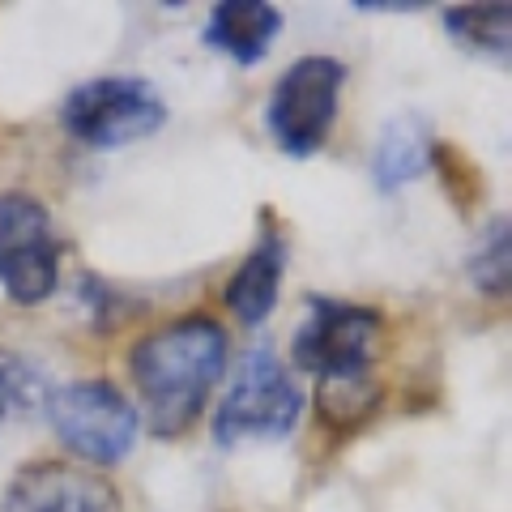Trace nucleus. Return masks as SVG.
Returning <instances> with one entry per match:
<instances>
[{"instance_id":"nucleus-10","label":"nucleus","mask_w":512,"mask_h":512,"mask_svg":"<svg viewBox=\"0 0 512 512\" xmlns=\"http://www.w3.org/2000/svg\"><path fill=\"white\" fill-rule=\"evenodd\" d=\"M278 35L282 13L265 0H227V5H214L205 22V43L235 64H261Z\"/></svg>"},{"instance_id":"nucleus-13","label":"nucleus","mask_w":512,"mask_h":512,"mask_svg":"<svg viewBox=\"0 0 512 512\" xmlns=\"http://www.w3.org/2000/svg\"><path fill=\"white\" fill-rule=\"evenodd\" d=\"M470 278L483 295L504 299L508 295V222L495 218L478 239V248L470 256Z\"/></svg>"},{"instance_id":"nucleus-4","label":"nucleus","mask_w":512,"mask_h":512,"mask_svg":"<svg viewBox=\"0 0 512 512\" xmlns=\"http://www.w3.org/2000/svg\"><path fill=\"white\" fill-rule=\"evenodd\" d=\"M47 419L56 440L82 466H120L133 453L141 414L111 380H73L47 393Z\"/></svg>"},{"instance_id":"nucleus-9","label":"nucleus","mask_w":512,"mask_h":512,"mask_svg":"<svg viewBox=\"0 0 512 512\" xmlns=\"http://www.w3.org/2000/svg\"><path fill=\"white\" fill-rule=\"evenodd\" d=\"M286 256H291V244L286 235L265 222L261 239L252 244V252L244 256V265L231 274L227 282V312L239 320V325H261V320L278 308V291L286 278Z\"/></svg>"},{"instance_id":"nucleus-8","label":"nucleus","mask_w":512,"mask_h":512,"mask_svg":"<svg viewBox=\"0 0 512 512\" xmlns=\"http://www.w3.org/2000/svg\"><path fill=\"white\" fill-rule=\"evenodd\" d=\"M0 512H124L120 491L82 461H30L9 478Z\"/></svg>"},{"instance_id":"nucleus-5","label":"nucleus","mask_w":512,"mask_h":512,"mask_svg":"<svg viewBox=\"0 0 512 512\" xmlns=\"http://www.w3.org/2000/svg\"><path fill=\"white\" fill-rule=\"evenodd\" d=\"M64 133L94 150H120L154 137L167 124V103L141 77H90L60 107Z\"/></svg>"},{"instance_id":"nucleus-12","label":"nucleus","mask_w":512,"mask_h":512,"mask_svg":"<svg viewBox=\"0 0 512 512\" xmlns=\"http://www.w3.org/2000/svg\"><path fill=\"white\" fill-rule=\"evenodd\" d=\"M444 26L461 47L478 56H508L512 9L508 5H461L444 13Z\"/></svg>"},{"instance_id":"nucleus-14","label":"nucleus","mask_w":512,"mask_h":512,"mask_svg":"<svg viewBox=\"0 0 512 512\" xmlns=\"http://www.w3.org/2000/svg\"><path fill=\"white\" fill-rule=\"evenodd\" d=\"M359 13H414L423 5H414V0H355Z\"/></svg>"},{"instance_id":"nucleus-2","label":"nucleus","mask_w":512,"mask_h":512,"mask_svg":"<svg viewBox=\"0 0 512 512\" xmlns=\"http://www.w3.org/2000/svg\"><path fill=\"white\" fill-rule=\"evenodd\" d=\"M303 393L286 363L269 346L248 350L235 367L231 389L222 393L214 410V440L222 448L244 444H274L286 440L299 427Z\"/></svg>"},{"instance_id":"nucleus-1","label":"nucleus","mask_w":512,"mask_h":512,"mask_svg":"<svg viewBox=\"0 0 512 512\" xmlns=\"http://www.w3.org/2000/svg\"><path fill=\"white\" fill-rule=\"evenodd\" d=\"M128 372L154 436L175 440L201 419L227 372V329L214 316H180L128 350Z\"/></svg>"},{"instance_id":"nucleus-11","label":"nucleus","mask_w":512,"mask_h":512,"mask_svg":"<svg viewBox=\"0 0 512 512\" xmlns=\"http://www.w3.org/2000/svg\"><path fill=\"white\" fill-rule=\"evenodd\" d=\"M431 128L419 116H393L380 128L376 154H372V175L384 192L414 184L431 167Z\"/></svg>"},{"instance_id":"nucleus-6","label":"nucleus","mask_w":512,"mask_h":512,"mask_svg":"<svg viewBox=\"0 0 512 512\" xmlns=\"http://www.w3.org/2000/svg\"><path fill=\"white\" fill-rule=\"evenodd\" d=\"M346 86V64L333 56H299L286 69L265 103V128L282 154L312 158L333 133L338 99Z\"/></svg>"},{"instance_id":"nucleus-3","label":"nucleus","mask_w":512,"mask_h":512,"mask_svg":"<svg viewBox=\"0 0 512 512\" xmlns=\"http://www.w3.org/2000/svg\"><path fill=\"white\" fill-rule=\"evenodd\" d=\"M380 338H384V316L376 308L312 295L291 338V359L303 372H312L316 384L372 380L380 359Z\"/></svg>"},{"instance_id":"nucleus-15","label":"nucleus","mask_w":512,"mask_h":512,"mask_svg":"<svg viewBox=\"0 0 512 512\" xmlns=\"http://www.w3.org/2000/svg\"><path fill=\"white\" fill-rule=\"evenodd\" d=\"M9 402H13V393H9V372L0 367V423H5V414H9Z\"/></svg>"},{"instance_id":"nucleus-7","label":"nucleus","mask_w":512,"mask_h":512,"mask_svg":"<svg viewBox=\"0 0 512 512\" xmlns=\"http://www.w3.org/2000/svg\"><path fill=\"white\" fill-rule=\"evenodd\" d=\"M60 282V239L35 197H0V291L22 308L52 299Z\"/></svg>"}]
</instances>
